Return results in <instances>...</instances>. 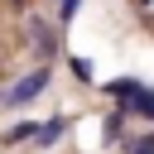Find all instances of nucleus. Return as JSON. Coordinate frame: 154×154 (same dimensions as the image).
<instances>
[{
    "label": "nucleus",
    "mask_w": 154,
    "mask_h": 154,
    "mask_svg": "<svg viewBox=\"0 0 154 154\" xmlns=\"http://www.w3.org/2000/svg\"><path fill=\"white\" fill-rule=\"evenodd\" d=\"M43 87H48V72L38 67V72H29V77H19V82H14L10 91H5V106H24V101H34V96H38Z\"/></svg>",
    "instance_id": "nucleus-1"
},
{
    "label": "nucleus",
    "mask_w": 154,
    "mask_h": 154,
    "mask_svg": "<svg viewBox=\"0 0 154 154\" xmlns=\"http://www.w3.org/2000/svg\"><path fill=\"white\" fill-rule=\"evenodd\" d=\"M29 34H34V58H53V48H58L53 29H48L43 19H34V24H29Z\"/></svg>",
    "instance_id": "nucleus-2"
},
{
    "label": "nucleus",
    "mask_w": 154,
    "mask_h": 154,
    "mask_svg": "<svg viewBox=\"0 0 154 154\" xmlns=\"http://www.w3.org/2000/svg\"><path fill=\"white\" fill-rule=\"evenodd\" d=\"M135 87H140L135 77H116V82H106V91H111V96H116L120 106H130V96H135Z\"/></svg>",
    "instance_id": "nucleus-3"
},
{
    "label": "nucleus",
    "mask_w": 154,
    "mask_h": 154,
    "mask_svg": "<svg viewBox=\"0 0 154 154\" xmlns=\"http://www.w3.org/2000/svg\"><path fill=\"white\" fill-rule=\"evenodd\" d=\"M125 111H140V116H149V120H154V91H149V87H135V96H130V106H125Z\"/></svg>",
    "instance_id": "nucleus-4"
},
{
    "label": "nucleus",
    "mask_w": 154,
    "mask_h": 154,
    "mask_svg": "<svg viewBox=\"0 0 154 154\" xmlns=\"http://www.w3.org/2000/svg\"><path fill=\"white\" fill-rule=\"evenodd\" d=\"M63 130H67V116H53L48 125H38V135H34V140H38V144H53Z\"/></svg>",
    "instance_id": "nucleus-5"
},
{
    "label": "nucleus",
    "mask_w": 154,
    "mask_h": 154,
    "mask_svg": "<svg viewBox=\"0 0 154 154\" xmlns=\"http://www.w3.org/2000/svg\"><path fill=\"white\" fill-rule=\"evenodd\" d=\"M120 125H125V106H116V111L106 116V140H116V135H120Z\"/></svg>",
    "instance_id": "nucleus-6"
},
{
    "label": "nucleus",
    "mask_w": 154,
    "mask_h": 154,
    "mask_svg": "<svg viewBox=\"0 0 154 154\" xmlns=\"http://www.w3.org/2000/svg\"><path fill=\"white\" fill-rule=\"evenodd\" d=\"M29 135H38V125H34V120H19V125H14L5 140H10V144H19V140H29Z\"/></svg>",
    "instance_id": "nucleus-7"
},
{
    "label": "nucleus",
    "mask_w": 154,
    "mask_h": 154,
    "mask_svg": "<svg viewBox=\"0 0 154 154\" xmlns=\"http://www.w3.org/2000/svg\"><path fill=\"white\" fill-rule=\"evenodd\" d=\"M77 10H82V0H63V5H58V19H72Z\"/></svg>",
    "instance_id": "nucleus-8"
},
{
    "label": "nucleus",
    "mask_w": 154,
    "mask_h": 154,
    "mask_svg": "<svg viewBox=\"0 0 154 154\" xmlns=\"http://www.w3.org/2000/svg\"><path fill=\"white\" fill-rule=\"evenodd\" d=\"M72 72H77V77L87 82V77H91V63H87V58H72Z\"/></svg>",
    "instance_id": "nucleus-9"
},
{
    "label": "nucleus",
    "mask_w": 154,
    "mask_h": 154,
    "mask_svg": "<svg viewBox=\"0 0 154 154\" xmlns=\"http://www.w3.org/2000/svg\"><path fill=\"white\" fill-rule=\"evenodd\" d=\"M130 154H154V135H144V140H135V149Z\"/></svg>",
    "instance_id": "nucleus-10"
},
{
    "label": "nucleus",
    "mask_w": 154,
    "mask_h": 154,
    "mask_svg": "<svg viewBox=\"0 0 154 154\" xmlns=\"http://www.w3.org/2000/svg\"><path fill=\"white\" fill-rule=\"evenodd\" d=\"M10 5H24V0H10Z\"/></svg>",
    "instance_id": "nucleus-11"
},
{
    "label": "nucleus",
    "mask_w": 154,
    "mask_h": 154,
    "mask_svg": "<svg viewBox=\"0 0 154 154\" xmlns=\"http://www.w3.org/2000/svg\"><path fill=\"white\" fill-rule=\"evenodd\" d=\"M140 5H149V0H140Z\"/></svg>",
    "instance_id": "nucleus-12"
}]
</instances>
